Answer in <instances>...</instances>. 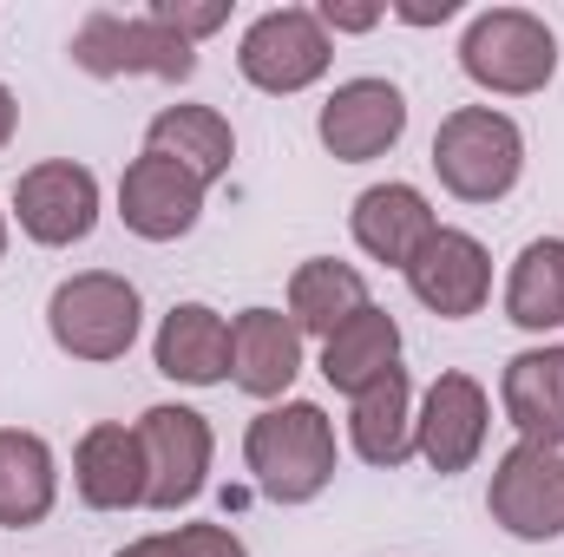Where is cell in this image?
Instances as JSON below:
<instances>
[{"label":"cell","mask_w":564,"mask_h":557,"mask_svg":"<svg viewBox=\"0 0 564 557\" xmlns=\"http://www.w3.org/2000/svg\"><path fill=\"white\" fill-rule=\"evenodd\" d=\"M401 20H414V26H433V20H453L459 13V0H421V7H394Z\"/></svg>","instance_id":"83f0119b"},{"label":"cell","mask_w":564,"mask_h":557,"mask_svg":"<svg viewBox=\"0 0 564 557\" xmlns=\"http://www.w3.org/2000/svg\"><path fill=\"white\" fill-rule=\"evenodd\" d=\"M0 256H7V210H0Z\"/></svg>","instance_id":"f546056e"},{"label":"cell","mask_w":564,"mask_h":557,"mask_svg":"<svg viewBox=\"0 0 564 557\" xmlns=\"http://www.w3.org/2000/svg\"><path fill=\"white\" fill-rule=\"evenodd\" d=\"M139 446H144V505L151 512H177L204 492V479H210V419L204 414L144 407Z\"/></svg>","instance_id":"ba28073f"},{"label":"cell","mask_w":564,"mask_h":557,"mask_svg":"<svg viewBox=\"0 0 564 557\" xmlns=\"http://www.w3.org/2000/svg\"><path fill=\"white\" fill-rule=\"evenodd\" d=\"M119 557H250V551L224 525H177V532H158V538L126 545Z\"/></svg>","instance_id":"d4e9b609"},{"label":"cell","mask_w":564,"mask_h":557,"mask_svg":"<svg viewBox=\"0 0 564 557\" xmlns=\"http://www.w3.org/2000/svg\"><path fill=\"white\" fill-rule=\"evenodd\" d=\"M144 151L184 164V171L210 190V184L230 171V157H237V132H230V119H224L217 106H164V112L144 125Z\"/></svg>","instance_id":"d6986e66"},{"label":"cell","mask_w":564,"mask_h":557,"mask_svg":"<svg viewBox=\"0 0 564 557\" xmlns=\"http://www.w3.org/2000/svg\"><path fill=\"white\" fill-rule=\"evenodd\" d=\"M158 374H171L184 387L230 381V321L204 302H177L158 328Z\"/></svg>","instance_id":"ac0fdd59"},{"label":"cell","mask_w":564,"mask_h":557,"mask_svg":"<svg viewBox=\"0 0 564 557\" xmlns=\"http://www.w3.org/2000/svg\"><path fill=\"white\" fill-rule=\"evenodd\" d=\"M348 223H355V243H361L375 263H388V270H408L426 250V237L440 230L414 184H375V190H361Z\"/></svg>","instance_id":"2e32d148"},{"label":"cell","mask_w":564,"mask_h":557,"mask_svg":"<svg viewBox=\"0 0 564 557\" xmlns=\"http://www.w3.org/2000/svg\"><path fill=\"white\" fill-rule=\"evenodd\" d=\"M119 217H126V230L144 237V243H177V237H191L197 230V217H204V184L184 171V164H171V157H132L126 164V184H119Z\"/></svg>","instance_id":"8fae6325"},{"label":"cell","mask_w":564,"mask_h":557,"mask_svg":"<svg viewBox=\"0 0 564 557\" xmlns=\"http://www.w3.org/2000/svg\"><path fill=\"white\" fill-rule=\"evenodd\" d=\"M13 217H20V230L33 243L66 250L79 237H93V223H99V177L86 164H73V157L33 164L13 184Z\"/></svg>","instance_id":"9c48e42d"},{"label":"cell","mask_w":564,"mask_h":557,"mask_svg":"<svg viewBox=\"0 0 564 557\" xmlns=\"http://www.w3.org/2000/svg\"><path fill=\"white\" fill-rule=\"evenodd\" d=\"M151 20H158V26H171L177 40H191V46H197L204 33H217V26L230 20V7H224V0H204V7H191V0H151Z\"/></svg>","instance_id":"484cf974"},{"label":"cell","mask_w":564,"mask_h":557,"mask_svg":"<svg viewBox=\"0 0 564 557\" xmlns=\"http://www.w3.org/2000/svg\"><path fill=\"white\" fill-rule=\"evenodd\" d=\"M328 59H335L328 26H322L308 7H276V13H263V20L243 33V46H237L243 79H250L257 92H276V99L315 86V79L328 73Z\"/></svg>","instance_id":"52a82bcc"},{"label":"cell","mask_w":564,"mask_h":557,"mask_svg":"<svg viewBox=\"0 0 564 557\" xmlns=\"http://www.w3.org/2000/svg\"><path fill=\"white\" fill-rule=\"evenodd\" d=\"M388 7H375V0H322V26H335V33H368L375 20H381Z\"/></svg>","instance_id":"4316f807"},{"label":"cell","mask_w":564,"mask_h":557,"mask_svg":"<svg viewBox=\"0 0 564 557\" xmlns=\"http://www.w3.org/2000/svg\"><path fill=\"white\" fill-rule=\"evenodd\" d=\"M506 419L519 426V439L564 452V348H525L506 361L499 381Z\"/></svg>","instance_id":"e0dca14e"},{"label":"cell","mask_w":564,"mask_h":557,"mask_svg":"<svg viewBox=\"0 0 564 557\" xmlns=\"http://www.w3.org/2000/svg\"><path fill=\"white\" fill-rule=\"evenodd\" d=\"M486 419H492V407H486V387L473 374H440L426 387L421 419H414V446L433 472H466L486 446Z\"/></svg>","instance_id":"4fadbf2b"},{"label":"cell","mask_w":564,"mask_h":557,"mask_svg":"<svg viewBox=\"0 0 564 557\" xmlns=\"http://www.w3.org/2000/svg\"><path fill=\"white\" fill-rule=\"evenodd\" d=\"M73 66H86L93 79H132V73H151V79H191L197 73V46L177 40L171 26H158L151 13H86L79 33H73Z\"/></svg>","instance_id":"5b68a950"},{"label":"cell","mask_w":564,"mask_h":557,"mask_svg":"<svg viewBox=\"0 0 564 557\" xmlns=\"http://www.w3.org/2000/svg\"><path fill=\"white\" fill-rule=\"evenodd\" d=\"M368 308V282L361 270H348V263H335V256H308L295 276H289V321L302 328V335H335V328H348L355 315Z\"/></svg>","instance_id":"7402d4cb"},{"label":"cell","mask_w":564,"mask_h":557,"mask_svg":"<svg viewBox=\"0 0 564 557\" xmlns=\"http://www.w3.org/2000/svg\"><path fill=\"white\" fill-rule=\"evenodd\" d=\"M408 288L421 295L433 315H446V321H459V315H479L486 308V295H492V256H486V243L479 237H466V230H433L426 237V250L408 263Z\"/></svg>","instance_id":"7c38bea8"},{"label":"cell","mask_w":564,"mask_h":557,"mask_svg":"<svg viewBox=\"0 0 564 557\" xmlns=\"http://www.w3.org/2000/svg\"><path fill=\"white\" fill-rule=\"evenodd\" d=\"M433 171L459 204H499L525 171V139H519V125L506 112L459 106L433 132Z\"/></svg>","instance_id":"7a4b0ae2"},{"label":"cell","mask_w":564,"mask_h":557,"mask_svg":"<svg viewBox=\"0 0 564 557\" xmlns=\"http://www.w3.org/2000/svg\"><path fill=\"white\" fill-rule=\"evenodd\" d=\"M388 368H401V321L388 315V308H361L348 328H335L328 341H322V374H328V387H341V394H361V387H375Z\"/></svg>","instance_id":"ffe728a7"},{"label":"cell","mask_w":564,"mask_h":557,"mask_svg":"<svg viewBox=\"0 0 564 557\" xmlns=\"http://www.w3.org/2000/svg\"><path fill=\"white\" fill-rule=\"evenodd\" d=\"M243 459L276 505H308L335 479V426L315 401H282V407L250 419Z\"/></svg>","instance_id":"6da1fadb"},{"label":"cell","mask_w":564,"mask_h":557,"mask_svg":"<svg viewBox=\"0 0 564 557\" xmlns=\"http://www.w3.org/2000/svg\"><path fill=\"white\" fill-rule=\"evenodd\" d=\"M414 387H408V368H388L375 387H361L355 394V419H348V433H355V452L368 459V466H401L408 452H414Z\"/></svg>","instance_id":"44dd1931"},{"label":"cell","mask_w":564,"mask_h":557,"mask_svg":"<svg viewBox=\"0 0 564 557\" xmlns=\"http://www.w3.org/2000/svg\"><path fill=\"white\" fill-rule=\"evenodd\" d=\"M73 485L93 512H132L144 505V446H139V426H93L73 452Z\"/></svg>","instance_id":"9a60e30c"},{"label":"cell","mask_w":564,"mask_h":557,"mask_svg":"<svg viewBox=\"0 0 564 557\" xmlns=\"http://www.w3.org/2000/svg\"><path fill=\"white\" fill-rule=\"evenodd\" d=\"M139 288L112 270H86V276H66L46 302V328L59 341V354L73 361H119L132 354L139 341Z\"/></svg>","instance_id":"277c9868"},{"label":"cell","mask_w":564,"mask_h":557,"mask_svg":"<svg viewBox=\"0 0 564 557\" xmlns=\"http://www.w3.org/2000/svg\"><path fill=\"white\" fill-rule=\"evenodd\" d=\"M459 66H466L473 86L525 99V92L552 86V73H558V33L539 13H525V7H486L466 26V40H459Z\"/></svg>","instance_id":"3957f363"},{"label":"cell","mask_w":564,"mask_h":557,"mask_svg":"<svg viewBox=\"0 0 564 557\" xmlns=\"http://www.w3.org/2000/svg\"><path fill=\"white\" fill-rule=\"evenodd\" d=\"M53 492H59V472H53L46 439L7 426V433H0V525H7V532L40 525V518L53 512Z\"/></svg>","instance_id":"603a6c76"},{"label":"cell","mask_w":564,"mask_h":557,"mask_svg":"<svg viewBox=\"0 0 564 557\" xmlns=\"http://www.w3.org/2000/svg\"><path fill=\"white\" fill-rule=\"evenodd\" d=\"M486 512H492L499 532H512L525 545H552L564 532V452L519 439L492 472Z\"/></svg>","instance_id":"8992f818"},{"label":"cell","mask_w":564,"mask_h":557,"mask_svg":"<svg viewBox=\"0 0 564 557\" xmlns=\"http://www.w3.org/2000/svg\"><path fill=\"white\" fill-rule=\"evenodd\" d=\"M315 132L328 144V157L368 164V157H381L388 144H401V132H408V99H401V86H388V79H348V86L328 92Z\"/></svg>","instance_id":"30bf717a"},{"label":"cell","mask_w":564,"mask_h":557,"mask_svg":"<svg viewBox=\"0 0 564 557\" xmlns=\"http://www.w3.org/2000/svg\"><path fill=\"white\" fill-rule=\"evenodd\" d=\"M506 315L532 335L564 328V237H539L519 250L512 282H506Z\"/></svg>","instance_id":"cb8c5ba5"},{"label":"cell","mask_w":564,"mask_h":557,"mask_svg":"<svg viewBox=\"0 0 564 557\" xmlns=\"http://www.w3.org/2000/svg\"><path fill=\"white\" fill-rule=\"evenodd\" d=\"M13 125H20V106H13V92L0 86V151H7V139H13Z\"/></svg>","instance_id":"f1b7e54d"},{"label":"cell","mask_w":564,"mask_h":557,"mask_svg":"<svg viewBox=\"0 0 564 557\" xmlns=\"http://www.w3.org/2000/svg\"><path fill=\"white\" fill-rule=\"evenodd\" d=\"M295 374H302V328L276 308H243L230 321V381L257 401H276Z\"/></svg>","instance_id":"5bb4252c"}]
</instances>
